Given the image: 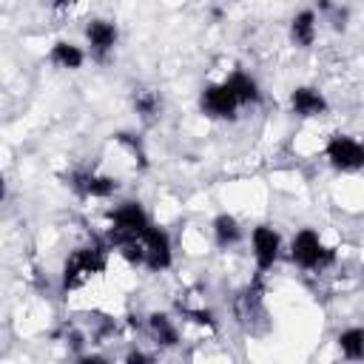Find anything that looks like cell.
Listing matches in <instances>:
<instances>
[{"label": "cell", "mask_w": 364, "mask_h": 364, "mask_svg": "<svg viewBox=\"0 0 364 364\" xmlns=\"http://www.w3.org/2000/svg\"><path fill=\"white\" fill-rule=\"evenodd\" d=\"M108 245L102 242H94V245H82V247H74L65 262H63V270H60V290L63 293H74V290H82L85 284H91L100 273H105L108 267Z\"/></svg>", "instance_id": "6da1fadb"}, {"label": "cell", "mask_w": 364, "mask_h": 364, "mask_svg": "<svg viewBox=\"0 0 364 364\" xmlns=\"http://www.w3.org/2000/svg\"><path fill=\"white\" fill-rule=\"evenodd\" d=\"M148 225H151V216H148V210L142 208V202H136V199H125V202H119V205L111 210L108 233H105V245L114 250V247H119L122 242L139 239V236L145 233Z\"/></svg>", "instance_id": "3957f363"}, {"label": "cell", "mask_w": 364, "mask_h": 364, "mask_svg": "<svg viewBox=\"0 0 364 364\" xmlns=\"http://www.w3.org/2000/svg\"><path fill=\"white\" fill-rule=\"evenodd\" d=\"M3 199H6V176L0 173V202H3Z\"/></svg>", "instance_id": "44dd1931"}, {"label": "cell", "mask_w": 364, "mask_h": 364, "mask_svg": "<svg viewBox=\"0 0 364 364\" xmlns=\"http://www.w3.org/2000/svg\"><path fill=\"white\" fill-rule=\"evenodd\" d=\"M68 188L80 199H111L119 191V179L111 176V173H102V171L82 168V171L68 173Z\"/></svg>", "instance_id": "52a82bcc"}, {"label": "cell", "mask_w": 364, "mask_h": 364, "mask_svg": "<svg viewBox=\"0 0 364 364\" xmlns=\"http://www.w3.org/2000/svg\"><path fill=\"white\" fill-rule=\"evenodd\" d=\"M210 236H213L216 247L230 250V247H236L245 239V228H242V222L233 213H216L210 219Z\"/></svg>", "instance_id": "5bb4252c"}, {"label": "cell", "mask_w": 364, "mask_h": 364, "mask_svg": "<svg viewBox=\"0 0 364 364\" xmlns=\"http://www.w3.org/2000/svg\"><path fill=\"white\" fill-rule=\"evenodd\" d=\"M222 80L228 82V88L233 91V97H236V102H239L242 108H253V105L262 102V85H259V80H256L253 74H247V71H242V68H233V71H228Z\"/></svg>", "instance_id": "7c38bea8"}, {"label": "cell", "mask_w": 364, "mask_h": 364, "mask_svg": "<svg viewBox=\"0 0 364 364\" xmlns=\"http://www.w3.org/2000/svg\"><path fill=\"white\" fill-rule=\"evenodd\" d=\"M145 333L151 336V341H154L156 347H165V350L182 344V330H179L176 318H171L168 313H159V310L148 313V318H145Z\"/></svg>", "instance_id": "8fae6325"}, {"label": "cell", "mask_w": 364, "mask_h": 364, "mask_svg": "<svg viewBox=\"0 0 364 364\" xmlns=\"http://www.w3.org/2000/svg\"><path fill=\"white\" fill-rule=\"evenodd\" d=\"M282 233L273 225H256L250 230V256L256 262V273H267L282 259Z\"/></svg>", "instance_id": "ba28073f"}, {"label": "cell", "mask_w": 364, "mask_h": 364, "mask_svg": "<svg viewBox=\"0 0 364 364\" xmlns=\"http://www.w3.org/2000/svg\"><path fill=\"white\" fill-rule=\"evenodd\" d=\"M324 159L338 173H358L364 168V145L350 134H333L321 145Z\"/></svg>", "instance_id": "277c9868"}, {"label": "cell", "mask_w": 364, "mask_h": 364, "mask_svg": "<svg viewBox=\"0 0 364 364\" xmlns=\"http://www.w3.org/2000/svg\"><path fill=\"white\" fill-rule=\"evenodd\" d=\"M338 350L347 361H361L364 358V327H347L338 333Z\"/></svg>", "instance_id": "2e32d148"}, {"label": "cell", "mask_w": 364, "mask_h": 364, "mask_svg": "<svg viewBox=\"0 0 364 364\" xmlns=\"http://www.w3.org/2000/svg\"><path fill=\"white\" fill-rule=\"evenodd\" d=\"M134 111H136L145 122L156 119L159 111H162V100H159V94L151 91V88H136V91H134Z\"/></svg>", "instance_id": "e0dca14e"}, {"label": "cell", "mask_w": 364, "mask_h": 364, "mask_svg": "<svg viewBox=\"0 0 364 364\" xmlns=\"http://www.w3.org/2000/svg\"><path fill=\"white\" fill-rule=\"evenodd\" d=\"M85 48L82 46H77V43H71V40H57V43H51V48H48V54H46V60L54 65V68H63V71H77V68H82L85 65Z\"/></svg>", "instance_id": "9a60e30c"}, {"label": "cell", "mask_w": 364, "mask_h": 364, "mask_svg": "<svg viewBox=\"0 0 364 364\" xmlns=\"http://www.w3.org/2000/svg\"><path fill=\"white\" fill-rule=\"evenodd\" d=\"M290 111L299 119H321V117H327L330 102L316 85H296L290 91Z\"/></svg>", "instance_id": "30bf717a"}, {"label": "cell", "mask_w": 364, "mask_h": 364, "mask_svg": "<svg viewBox=\"0 0 364 364\" xmlns=\"http://www.w3.org/2000/svg\"><path fill=\"white\" fill-rule=\"evenodd\" d=\"M125 361L139 364V361H154V355H151V353H142V350H131V353L125 355Z\"/></svg>", "instance_id": "ffe728a7"}, {"label": "cell", "mask_w": 364, "mask_h": 364, "mask_svg": "<svg viewBox=\"0 0 364 364\" xmlns=\"http://www.w3.org/2000/svg\"><path fill=\"white\" fill-rule=\"evenodd\" d=\"M287 34H290V43L296 48H310L316 43V37H318V14H316V9H299L293 14V20H290Z\"/></svg>", "instance_id": "4fadbf2b"}, {"label": "cell", "mask_w": 364, "mask_h": 364, "mask_svg": "<svg viewBox=\"0 0 364 364\" xmlns=\"http://www.w3.org/2000/svg\"><path fill=\"white\" fill-rule=\"evenodd\" d=\"M114 145H119V148H122V154H125V156L134 162V168H145V165H148L145 148H142V142L136 139V134L119 131V134H114Z\"/></svg>", "instance_id": "ac0fdd59"}, {"label": "cell", "mask_w": 364, "mask_h": 364, "mask_svg": "<svg viewBox=\"0 0 364 364\" xmlns=\"http://www.w3.org/2000/svg\"><path fill=\"white\" fill-rule=\"evenodd\" d=\"M82 34H85V46H88V54L94 57V60H108V54L117 48V43H119V28H117V23L114 20H108V17H91L88 23H85V28H82Z\"/></svg>", "instance_id": "9c48e42d"}, {"label": "cell", "mask_w": 364, "mask_h": 364, "mask_svg": "<svg viewBox=\"0 0 364 364\" xmlns=\"http://www.w3.org/2000/svg\"><path fill=\"white\" fill-rule=\"evenodd\" d=\"M80 3L82 0H51V11L57 17H68V14H74L80 9Z\"/></svg>", "instance_id": "d6986e66"}, {"label": "cell", "mask_w": 364, "mask_h": 364, "mask_svg": "<svg viewBox=\"0 0 364 364\" xmlns=\"http://www.w3.org/2000/svg\"><path fill=\"white\" fill-rule=\"evenodd\" d=\"M287 256L304 273H321L336 264V247H330L316 228H299L287 245Z\"/></svg>", "instance_id": "7a4b0ae2"}, {"label": "cell", "mask_w": 364, "mask_h": 364, "mask_svg": "<svg viewBox=\"0 0 364 364\" xmlns=\"http://www.w3.org/2000/svg\"><path fill=\"white\" fill-rule=\"evenodd\" d=\"M199 111L208 117V119H219V122H228V119H236V114L242 111V105L236 102L233 91L228 88L225 80H216V82H208L202 91H199Z\"/></svg>", "instance_id": "8992f818"}, {"label": "cell", "mask_w": 364, "mask_h": 364, "mask_svg": "<svg viewBox=\"0 0 364 364\" xmlns=\"http://www.w3.org/2000/svg\"><path fill=\"white\" fill-rule=\"evenodd\" d=\"M139 247H142V267L151 273H162L173 264V242L168 236V230H162L159 225H148L145 233L139 236Z\"/></svg>", "instance_id": "5b68a950"}]
</instances>
